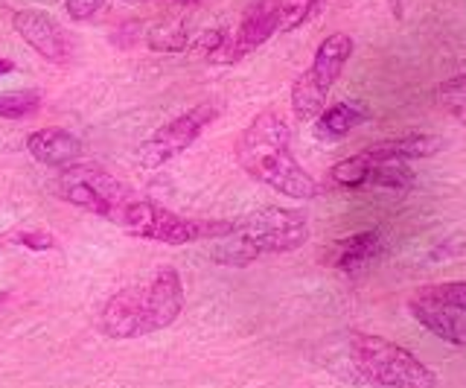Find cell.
<instances>
[{"instance_id": "cell-5", "label": "cell", "mask_w": 466, "mask_h": 388, "mask_svg": "<svg viewBox=\"0 0 466 388\" xmlns=\"http://www.w3.org/2000/svg\"><path fill=\"white\" fill-rule=\"evenodd\" d=\"M116 228H123L126 234L140 237V240H152V242H164V246H184V242L204 240V237H218L228 228V222H196V220H184L178 213H172L167 208H160L152 199H126L123 208L114 213L111 220Z\"/></svg>"}, {"instance_id": "cell-13", "label": "cell", "mask_w": 466, "mask_h": 388, "mask_svg": "<svg viewBox=\"0 0 466 388\" xmlns=\"http://www.w3.org/2000/svg\"><path fill=\"white\" fill-rule=\"evenodd\" d=\"M382 251V234L379 231H361L353 237L335 240L327 249L324 260L327 266L339 269V271H356L361 266H368L373 257Z\"/></svg>"}, {"instance_id": "cell-14", "label": "cell", "mask_w": 466, "mask_h": 388, "mask_svg": "<svg viewBox=\"0 0 466 388\" xmlns=\"http://www.w3.org/2000/svg\"><path fill=\"white\" fill-rule=\"evenodd\" d=\"M443 149V140L434 135H402L379 140L364 149L370 161H414V158H431Z\"/></svg>"}, {"instance_id": "cell-21", "label": "cell", "mask_w": 466, "mask_h": 388, "mask_svg": "<svg viewBox=\"0 0 466 388\" xmlns=\"http://www.w3.org/2000/svg\"><path fill=\"white\" fill-rule=\"evenodd\" d=\"M149 47L152 50H160V53H178L187 47V33L181 30V26H172V30H155L149 36Z\"/></svg>"}, {"instance_id": "cell-16", "label": "cell", "mask_w": 466, "mask_h": 388, "mask_svg": "<svg viewBox=\"0 0 466 388\" xmlns=\"http://www.w3.org/2000/svg\"><path fill=\"white\" fill-rule=\"evenodd\" d=\"M411 184H414V172L408 169L405 161H370L368 179H364V187H373V190H393V193L411 190Z\"/></svg>"}, {"instance_id": "cell-10", "label": "cell", "mask_w": 466, "mask_h": 388, "mask_svg": "<svg viewBox=\"0 0 466 388\" xmlns=\"http://www.w3.org/2000/svg\"><path fill=\"white\" fill-rule=\"evenodd\" d=\"M274 33H277V0H257V4L245 12L237 33L228 36L225 45L210 56V62L237 65L248 53H254L257 47L266 45Z\"/></svg>"}, {"instance_id": "cell-6", "label": "cell", "mask_w": 466, "mask_h": 388, "mask_svg": "<svg viewBox=\"0 0 466 388\" xmlns=\"http://www.w3.org/2000/svg\"><path fill=\"white\" fill-rule=\"evenodd\" d=\"M350 56H353V38L347 33H332L320 41L312 65L291 85V111H295L298 120L309 123L327 108V97L335 79L341 77Z\"/></svg>"}, {"instance_id": "cell-7", "label": "cell", "mask_w": 466, "mask_h": 388, "mask_svg": "<svg viewBox=\"0 0 466 388\" xmlns=\"http://www.w3.org/2000/svg\"><path fill=\"white\" fill-rule=\"evenodd\" d=\"M408 312L431 336L466 348V281L429 283L408 298Z\"/></svg>"}, {"instance_id": "cell-8", "label": "cell", "mask_w": 466, "mask_h": 388, "mask_svg": "<svg viewBox=\"0 0 466 388\" xmlns=\"http://www.w3.org/2000/svg\"><path fill=\"white\" fill-rule=\"evenodd\" d=\"M56 193H58V199H65L67 205H76L87 213H96V217L108 220V222L114 220V213L123 208L126 199H131L123 181H116L111 172H106L96 164H79V161L58 169Z\"/></svg>"}, {"instance_id": "cell-3", "label": "cell", "mask_w": 466, "mask_h": 388, "mask_svg": "<svg viewBox=\"0 0 466 388\" xmlns=\"http://www.w3.org/2000/svg\"><path fill=\"white\" fill-rule=\"evenodd\" d=\"M306 240L309 222L300 210L259 208L237 222H228L225 231L213 237L210 257L222 266H248L262 254L298 251Z\"/></svg>"}, {"instance_id": "cell-2", "label": "cell", "mask_w": 466, "mask_h": 388, "mask_svg": "<svg viewBox=\"0 0 466 388\" xmlns=\"http://www.w3.org/2000/svg\"><path fill=\"white\" fill-rule=\"evenodd\" d=\"M237 158L251 179L291 199H315L318 181L306 172L289 147V128L274 111H262L245 126Z\"/></svg>"}, {"instance_id": "cell-18", "label": "cell", "mask_w": 466, "mask_h": 388, "mask_svg": "<svg viewBox=\"0 0 466 388\" xmlns=\"http://www.w3.org/2000/svg\"><path fill=\"white\" fill-rule=\"evenodd\" d=\"M318 0H277V33H291L312 15Z\"/></svg>"}, {"instance_id": "cell-26", "label": "cell", "mask_w": 466, "mask_h": 388, "mask_svg": "<svg viewBox=\"0 0 466 388\" xmlns=\"http://www.w3.org/2000/svg\"><path fill=\"white\" fill-rule=\"evenodd\" d=\"M4 301H6V292H0V304H4Z\"/></svg>"}, {"instance_id": "cell-4", "label": "cell", "mask_w": 466, "mask_h": 388, "mask_svg": "<svg viewBox=\"0 0 466 388\" xmlns=\"http://www.w3.org/2000/svg\"><path fill=\"white\" fill-rule=\"evenodd\" d=\"M350 356L361 377L379 388H437V373L385 336L353 333Z\"/></svg>"}, {"instance_id": "cell-20", "label": "cell", "mask_w": 466, "mask_h": 388, "mask_svg": "<svg viewBox=\"0 0 466 388\" xmlns=\"http://www.w3.org/2000/svg\"><path fill=\"white\" fill-rule=\"evenodd\" d=\"M437 97H441V106L451 117L466 123V77H451L449 82H443L437 88Z\"/></svg>"}, {"instance_id": "cell-24", "label": "cell", "mask_w": 466, "mask_h": 388, "mask_svg": "<svg viewBox=\"0 0 466 388\" xmlns=\"http://www.w3.org/2000/svg\"><path fill=\"white\" fill-rule=\"evenodd\" d=\"M15 70V65L9 62V59H0V77H6V74H12Z\"/></svg>"}, {"instance_id": "cell-25", "label": "cell", "mask_w": 466, "mask_h": 388, "mask_svg": "<svg viewBox=\"0 0 466 388\" xmlns=\"http://www.w3.org/2000/svg\"><path fill=\"white\" fill-rule=\"evenodd\" d=\"M178 4H198V0H178Z\"/></svg>"}, {"instance_id": "cell-15", "label": "cell", "mask_w": 466, "mask_h": 388, "mask_svg": "<svg viewBox=\"0 0 466 388\" xmlns=\"http://www.w3.org/2000/svg\"><path fill=\"white\" fill-rule=\"evenodd\" d=\"M370 117V108L359 103V99H344V103L327 106L315 117V135L320 140H341L344 135L353 132L356 126H361Z\"/></svg>"}, {"instance_id": "cell-19", "label": "cell", "mask_w": 466, "mask_h": 388, "mask_svg": "<svg viewBox=\"0 0 466 388\" xmlns=\"http://www.w3.org/2000/svg\"><path fill=\"white\" fill-rule=\"evenodd\" d=\"M41 97L38 91H6L0 94V117L6 120H21L26 114L38 111Z\"/></svg>"}, {"instance_id": "cell-22", "label": "cell", "mask_w": 466, "mask_h": 388, "mask_svg": "<svg viewBox=\"0 0 466 388\" xmlns=\"http://www.w3.org/2000/svg\"><path fill=\"white\" fill-rule=\"evenodd\" d=\"M108 0H65V9L73 21H91L99 15V9L106 6Z\"/></svg>"}, {"instance_id": "cell-1", "label": "cell", "mask_w": 466, "mask_h": 388, "mask_svg": "<svg viewBox=\"0 0 466 388\" xmlns=\"http://www.w3.org/2000/svg\"><path fill=\"white\" fill-rule=\"evenodd\" d=\"M184 310V283L172 266H160L146 283L126 286L99 312V330L108 339H140L167 330Z\"/></svg>"}, {"instance_id": "cell-17", "label": "cell", "mask_w": 466, "mask_h": 388, "mask_svg": "<svg viewBox=\"0 0 466 388\" xmlns=\"http://www.w3.org/2000/svg\"><path fill=\"white\" fill-rule=\"evenodd\" d=\"M368 169H370V161L359 152V155L344 158V161L335 164L329 169V181L335 187H347V190H361L364 179H368Z\"/></svg>"}, {"instance_id": "cell-9", "label": "cell", "mask_w": 466, "mask_h": 388, "mask_svg": "<svg viewBox=\"0 0 466 388\" xmlns=\"http://www.w3.org/2000/svg\"><path fill=\"white\" fill-rule=\"evenodd\" d=\"M213 120H216V108L210 103H201L193 111H184L175 120L164 123L155 135H149L140 143V152H137L140 167L157 169V167L175 161V158L193 147Z\"/></svg>"}, {"instance_id": "cell-11", "label": "cell", "mask_w": 466, "mask_h": 388, "mask_svg": "<svg viewBox=\"0 0 466 388\" xmlns=\"http://www.w3.org/2000/svg\"><path fill=\"white\" fill-rule=\"evenodd\" d=\"M15 30H18V36L26 45L35 53H41L47 62H67V56H70L67 38L58 30V24L44 15V12H35V9L15 12Z\"/></svg>"}, {"instance_id": "cell-12", "label": "cell", "mask_w": 466, "mask_h": 388, "mask_svg": "<svg viewBox=\"0 0 466 388\" xmlns=\"http://www.w3.org/2000/svg\"><path fill=\"white\" fill-rule=\"evenodd\" d=\"M26 149L38 164L65 169L82 158V140L65 132V128H38V132L26 138Z\"/></svg>"}, {"instance_id": "cell-23", "label": "cell", "mask_w": 466, "mask_h": 388, "mask_svg": "<svg viewBox=\"0 0 466 388\" xmlns=\"http://www.w3.org/2000/svg\"><path fill=\"white\" fill-rule=\"evenodd\" d=\"M15 242L24 249H33V251H50L56 249V240L50 234H15Z\"/></svg>"}]
</instances>
